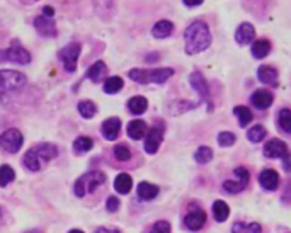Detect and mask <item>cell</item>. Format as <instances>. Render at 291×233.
Returning <instances> with one entry per match:
<instances>
[{"mask_svg": "<svg viewBox=\"0 0 291 233\" xmlns=\"http://www.w3.org/2000/svg\"><path fill=\"white\" fill-rule=\"evenodd\" d=\"M257 77H259L261 82H264V84H268L271 87H278V70L274 69V66H259V70H257Z\"/></svg>", "mask_w": 291, "mask_h": 233, "instance_id": "obj_18", "label": "cell"}, {"mask_svg": "<svg viewBox=\"0 0 291 233\" xmlns=\"http://www.w3.org/2000/svg\"><path fill=\"white\" fill-rule=\"evenodd\" d=\"M150 233H171V223L166 220H160L152 226Z\"/></svg>", "mask_w": 291, "mask_h": 233, "instance_id": "obj_40", "label": "cell"}, {"mask_svg": "<svg viewBox=\"0 0 291 233\" xmlns=\"http://www.w3.org/2000/svg\"><path fill=\"white\" fill-rule=\"evenodd\" d=\"M189 82H191V87L194 90L198 92V94L201 95L203 101H206L208 103V108L211 111V95H210V87H208V82L205 79V75L201 74V72H192L191 77H189Z\"/></svg>", "mask_w": 291, "mask_h": 233, "instance_id": "obj_10", "label": "cell"}, {"mask_svg": "<svg viewBox=\"0 0 291 233\" xmlns=\"http://www.w3.org/2000/svg\"><path fill=\"white\" fill-rule=\"evenodd\" d=\"M162 140H164V123L158 121V124L153 126V128L147 131V135H145V152L148 155L157 153L160 145H162Z\"/></svg>", "mask_w": 291, "mask_h": 233, "instance_id": "obj_8", "label": "cell"}, {"mask_svg": "<svg viewBox=\"0 0 291 233\" xmlns=\"http://www.w3.org/2000/svg\"><path fill=\"white\" fill-rule=\"evenodd\" d=\"M56 155H58V148L55 145L41 143V145H38V147L31 148L29 152H26V155H24V158H22V163L27 171L38 172V171H41L50 160L55 158Z\"/></svg>", "mask_w": 291, "mask_h": 233, "instance_id": "obj_3", "label": "cell"}, {"mask_svg": "<svg viewBox=\"0 0 291 233\" xmlns=\"http://www.w3.org/2000/svg\"><path fill=\"white\" fill-rule=\"evenodd\" d=\"M35 27L41 36H48V38L56 36V24L51 17H46V16L36 17L35 19Z\"/></svg>", "mask_w": 291, "mask_h": 233, "instance_id": "obj_13", "label": "cell"}, {"mask_svg": "<svg viewBox=\"0 0 291 233\" xmlns=\"http://www.w3.org/2000/svg\"><path fill=\"white\" fill-rule=\"evenodd\" d=\"M174 75L172 69H155V70H147V82H153V84H164L169 77Z\"/></svg>", "mask_w": 291, "mask_h": 233, "instance_id": "obj_20", "label": "cell"}, {"mask_svg": "<svg viewBox=\"0 0 291 233\" xmlns=\"http://www.w3.org/2000/svg\"><path fill=\"white\" fill-rule=\"evenodd\" d=\"M106 182V176L101 171H90L84 174L82 177L77 179L75 186H74V192L75 196L84 197L87 192H94L97 187H101Z\"/></svg>", "mask_w": 291, "mask_h": 233, "instance_id": "obj_4", "label": "cell"}, {"mask_svg": "<svg viewBox=\"0 0 291 233\" xmlns=\"http://www.w3.org/2000/svg\"><path fill=\"white\" fill-rule=\"evenodd\" d=\"M6 61L17 63V65H27V63L31 61V55H29V51L24 50L21 45L12 43L11 48L0 51V63H6Z\"/></svg>", "mask_w": 291, "mask_h": 233, "instance_id": "obj_5", "label": "cell"}, {"mask_svg": "<svg viewBox=\"0 0 291 233\" xmlns=\"http://www.w3.org/2000/svg\"><path fill=\"white\" fill-rule=\"evenodd\" d=\"M27 84L26 75L16 70H0V104H9Z\"/></svg>", "mask_w": 291, "mask_h": 233, "instance_id": "obj_2", "label": "cell"}, {"mask_svg": "<svg viewBox=\"0 0 291 233\" xmlns=\"http://www.w3.org/2000/svg\"><path fill=\"white\" fill-rule=\"evenodd\" d=\"M0 221H2V210H0Z\"/></svg>", "mask_w": 291, "mask_h": 233, "instance_id": "obj_47", "label": "cell"}, {"mask_svg": "<svg viewBox=\"0 0 291 233\" xmlns=\"http://www.w3.org/2000/svg\"><path fill=\"white\" fill-rule=\"evenodd\" d=\"M24 143V137L22 133L16 128H11L7 131H4L2 135H0V148L6 150L9 153H16L21 150Z\"/></svg>", "mask_w": 291, "mask_h": 233, "instance_id": "obj_7", "label": "cell"}, {"mask_svg": "<svg viewBox=\"0 0 291 233\" xmlns=\"http://www.w3.org/2000/svg\"><path fill=\"white\" fill-rule=\"evenodd\" d=\"M27 233H41V231H38V230H35V231H27Z\"/></svg>", "mask_w": 291, "mask_h": 233, "instance_id": "obj_46", "label": "cell"}, {"mask_svg": "<svg viewBox=\"0 0 291 233\" xmlns=\"http://www.w3.org/2000/svg\"><path fill=\"white\" fill-rule=\"evenodd\" d=\"M266 137V128L261 124H255L252 126V128L249 129V133H247V138H249V142L252 143H261Z\"/></svg>", "mask_w": 291, "mask_h": 233, "instance_id": "obj_35", "label": "cell"}, {"mask_svg": "<svg viewBox=\"0 0 291 233\" xmlns=\"http://www.w3.org/2000/svg\"><path fill=\"white\" fill-rule=\"evenodd\" d=\"M264 155L268 158H283L286 155H289L288 145L281 142V140H269L264 145Z\"/></svg>", "mask_w": 291, "mask_h": 233, "instance_id": "obj_12", "label": "cell"}, {"mask_svg": "<svg viewBox=\"0 0 291 233\" xmlns=\"http://www.w3.org/2000/svg\"><path fill=\"white\" fill-rule=\"evenodd\" d=\"M184 4H186L187 7H198L203 4V0H182Z\"/></svg>", "mask_w": 291, "mask_h": 233, "instance_id": "obj_43", "label": "cell"}, {"mask_svg": "<svg viewBox=\"0 0 291 233\" xmlns=\"http://www.w3.org/2000/svg\"><path fill=\"white\" fill-rule=\"evenodd\" d=\"M213 158V150L210 147H200L194 153V160L198 163H208Z\"/></svg>", "mask_w": 291, "mask_h": 233, "instance_id": "obj_36", "label": "cell"}, {"mask_svg": "<svg viewBox=\"0 0 291 233\" xmlns=\"http://www.w3.org/2000/svg\"><path fill=\"white\" fill-rule=\"evenodd\" d=\"M94 233H121L119 230H114V228H106V226H99L95 228Z\"/></svg>", "mask_w": 291, "mask_h": 233, "instance_id": "obj_42", "label": "cell"}, {"mask_svg": "<svg viewBox=\"0 0 291 233\" xmlns=\"http://www.w3.org/2000/svg\"><path fill=\"white\" fill-rule=\"evenodd\" d=\"M106 210H108L109 213H116L119 210V199L118 197H114V196H111L108 199V203H106Z\"/></svg>", "mask_w": 291, "mask_h": 233, "instance_id": "obj_41", "label": "cell"}, {"mask_svg": "<svg viewBox=\"0 0 291 233\" xmlns=\"http://www.w3.org/2000/svg\"><path fill=\"white\" fill-rule=\"evenodd\" d=\"M259 184L266 191H276L279 186V174L273 169H266L259 174Z\"/></svg>", "mask_w": 291, "mask_h": 233, "instance_id": "obj_15", "label": "cell"}, {"mask_svg": "<svg viewBox=\"0 0 291 233\" xmlns=\"http://www.w3.org/2000/svg\"><path fill=\"white\" fill-rule=\"evenodd\" d=\"M43 14H45L46 17H53V14H55V9L50 7V6H46L45 9H43Z\"/></svg>", "mask_w": 291, "mask_h": 233, "instance_id": "obj_44", "label": "cell"}, {"mask_svg": "<svg viewBox=\"0 0 291 233\" xmlns=\"http://www.w3.org/2000/svg\"><path fill=\"white\" fill-rule=\"evenodd\" d=\"M108 74V66H106L104 61H95L94 65L90 66L89 72H87V79H90L92 82H95V84H99L101 79Z\"/></svg>", "mask_w": 291, "mask_h": 233, "instance_id": "obj_26", "label": "cell"}, {"mask_svg": "<svg viewBox=\"0 0 291 233\" xmlns=\"http://www.w3.org/2000/svg\"><path fill=\"white\" fill-rule=\"evenodd\" d=\"M114 157L118 158L119 162H126V160H130V157H132V152H130V148L126 147V145H116Z\"/></svg>", "mask_w": 291, "mask_h": 233, "instance_id": "obj_38", "label": "cell"}, {"mask_svg": "<svg viewBox=\"0 0 291 233\" xmlns=\"http://www.w3.org/2000/svg\"><path fill=\"white\" fill-rule=\"evenodd\" d=\"M232 233H263V226L259 223H242L237 221L232 226Z\"/></svg>", "mask_w": 291, "mask_h": 233, "instance_id": "obj_28", "label": "cell"}, {"mask_svg": "<svg viewBox=\"0 0 291 233\" xmlns=\"http://www.w3.org/2000/svg\"><path fill=\"white\" fill-rule=\"evenodd\" d=\"M101 131H103V137L106 140H109V142L116 140V138L119 137V131H121V121H119V118H108L103 123V128H101Z\"/></svg>", "mask_w": 291, "mask_h": 233, "instance_id": "obj_17", "label": "cell"}, {"mask_svg": "<svg viewBox=\"0 0 291 233\" xmlns=\"http://www.w3.org/2000/svg\"><path fill=\"white\" fill-rule=\"evenodd\" d=\"M148 108V101L145 99L142 95H137V97H132V99L128 101V109L130 113L135 114V116H140L143 114L145 111Z\"/></svg>", "mask_w": 291, "mask_h": 233, "instance_id": "obj_25", "label": "cell"}, {"mask_svg": "<svg viewBox=\"0 0 291 233\" xmlns=\"http://www.w3.org/2000/svg\"><path fill=\"white\" fill-rule=\"evenodd\" d=\"M206 223V213L200 210L198 206H191L189 208V213L184 218V225H186L187 230L191 231H198L205 226Z\"/></svg>", "mask_w": 291, "mask_h": 233, "instance_id": "obj_11", "label": "cell"}, {"mask_svg": "<svg viewBox=\"0 0 291 233\" xmlns=\"http://www.w3.org/2000/svg\"><path fill=\"white\" fill-rule=\"evenodd\" d=\"M255 38V29L252 26L250 22H242L239 27H237V32H235V40L239 45L245 46V45H250Z\"/></svg>", "mask_w": 291, "mask_h": 233, "instance_id": "obj_14", "label": "cell"}, {"mask_svg": "<svg viewBox=\"0 0 291 233\" xmlns=\"http://www.w3.org/2000/svg\"><path fill=\"white\" fill-rule=\"evenodd\" d=\"M213 216H215V220L218 223H223L229 220L230 216V208L227 205L225 201H221V199H218V201L213 203Z\"/></svg>", "mask_w": 291, "mask_h": 233, "instance_id": "obj_24", "label": "cell"}, {"mask_svg": "<svg viewBox=\"0 0 291 233\" xmlns=\"http://www.w3.org/2000/svg\"><path fill=\"white\" fill-rule=\"evenodd\" d=\"M69 233H84V231H82V230H70Z\"/></svg>", "mask_w": 291, "mask_h": 233, "instance_id": "obj_45", "label": "cell"}, {"mask_svg": "<svg viewBox=\"0 0 291 233\" xmlns=\"http://www.w3.org/2000/svg\"><path fill=\"white\" fill-rule=\"evenodd\" d=\"M278 124H279V128L283 129L286 135L291 133V111L289 109H281L279 111Z\"/></svg>", "mask_w": 291, "mask_h": 233, "instance_id": "obj_34", "label": "cell"}, {"mask_svg": "<svg viewBox=\"0 0 291 233\" xmlns=\"http://www.w3.org/2000/svg\"><path fill=\"white\" fill-rule=\"evenodd\" d=\"M250 101H252V104H254L257 109L264 111V109H268L271 104H273L274 97H273V94H271L269 90H266V89H257L254 94H252Z\"/></svg>", "mask_w": 291, "mask_h": 233, "instance_id": "obj_16", "label": "cell"}, {"mask_svg": "<svg viewBox=\"0 0 291 233\" xmlns=\"http://www.w3.org/2000/svg\"><path fill=\"white\" fill-rule=\"evenodd\" d=\"M124 82L121 77H109V79L104 80V92L106 94H116L123 89Z\"/></svg>", "mask_w": 291, "mask_h": 233, "instance_id": "obj_31", "label": "cell"}, {"mask_svg": "<svg viewBox=\"0 0 291 233\" xmlns=\"http://www.w3.org/2000/svg\"><path fill=\"white\" fill-rule=\"evenodd\" d=\"M132 187H133V177L130 176V174L123 172V174H119V176L116 177L114 189L119 194H128L130 191H132Z\"/></svg>", "mask_w": 291, "mask_h": 233, "instance_id": "obj_22", "label": "cell"}, {"mask_svg": "<svg viewBox=\"0 0 291 233\" xmlns=\"http://www.w3.org/2000/svg\"><path fill=\"white\" fill-rule=\"evenodd\" d=\"M234 113H235L237 118H239V123H240L242 128H247V126L252 123V119H254L252 111L249 108H245V106H237V108L234 109Z\"/></svg>", "mask_w": 291, "mask_h": 233, "instance_id": "obj_29", "label": "cell"}, {"mask_svg": "<svg viewBox=\"0 0 291 233\" xmlns=\"http://www.w3.org/2000/svg\"><path fill=\"white\" fill-rule=\"evenodd\" d=\"M237 142V137L230 131H223V133L218 135V145L220 147H232Z\"/></svg>", "mask_w": 291, "mask_h": 233, "instance_id": "obj_37", "label": "cell"}, {"mask_svg": "<svg viewBox=\"0 0 291 233\" xmlns=\"http://www.w3.org/2000/svg\"><path fill=\"white\" fill-rule=\"evenodd\" d=\"M147 131H148V126L142 119L132 121V123L128 124V128H126V133H128V137L132 138V140H142V138H145Z\"/></svg>", "mask_w": 291, "mask_h": 233, "instance_id": "obj_19", "label": "cell"}, {"mask_svg": "<svg viewBox=\"0 0 291 233\" xmlns=\"http://www.w3.org/2000/svg\"><path fill=\"white\" fill-rule=\"evenodd\" d=\"M77 109H79L82 118H85V119H92L97 114V106L92 103V101H80L79 106H77Z\"/></svg>", "mask_w": 291, "mask_h": 233, "instance_id": "obj_30", "label": "cell"}, {"mask_svg": "<svg viewBox=\"0 0 291 233\" xmlns=\"http://www.w3.org/2000/svg\"><path fill=\"white\" fill-rule=\"evenodd\" d=\"M14 179H16V172L11 165H2L0 167V187H6L9 186Z\"/></svg>", "mask_w": 291, "mask_h": 233, "instance_id": "obj_33", "label": "cell"}, {"mask_svg": "<svg viewBox=\"0 0 291 233\" xmlns=\"http://www.w3.org/2000/svg\"><path fill=\"white\" fill-rule=\"evenodd\" d=\"M174 31V24L171 21H158L152 29V36L157 38V40H164V38H169Z\"/></svg>", "mask_w": 291, "mask_h": 233, "instance_id": "obj_21", "label": "cell"}, {"mask_svg": "<svg viewBox=\"0 0 291 233\" xmlns=\"http://www.w3.org/2000/svg\"><path fill=\"white\" fill-rule=\"evenodd\" d=\"M128 77H130L132 80L138 82V84H148V82H147V70H143V69H133V70H130Z\"/></svg>", "mask_w": 291, "mask_h": 233, "instance_id": "obj_39", "label": "cell"}, {"mask_svg": "<svg viewBox=\"0 0 291 233\" xmlns=\"http://www.w3.org/2000/svg\"><path fill=\"white\" fill-rule=\"evenodd\" d=\"M158 196V187L150 182H140L138 184V197L143 201H152Z\"/></svg>", "mask_w": 291, "mask_h": 233, "instance_id": "obj_23", "label": "cell"}, {"mask_svg": "<svg viewBox=\"0 0 291 233\" xmlns=\"http://www.w3.org/2000/svg\"><path fill=\"white\" fill-rule=\"evenodd\" d=\"M80 56V45L79 43H70L65 48H61L60 53H58V58L63 63V69H65L69 74L77 70V61H79Z\"/></svg>", "mask_w": 291, "mask_h": 233, "instance_id": "obj_6", "label": "cell"}, {"mask_svg": "<svg viewBox=\"0 0 291 233\" xmlns=\"http://www.w3.org/2000/svg\"><path fill=\"white\" fill-rule=\"evenodd\" d=\"M92 147H94V142H92L89 137H79L74 142V152L79 153V155L90 152Z\"/></svg>", "mask_w": 291, "mask_h": 233, "instance_id": "obj_32", "label": "cell"}, {"mask_svg": "<svg viewBox=\"0 0 291 233\" xmlns=\"http://www.w3.org/2000/svg\"><path fill=\"white\" fill-rule=\"evenodd\" d=\"M271 53V43L268 40H257L252 43V55H254L257 60H263Z\"/></svg>", "mask_w": 291, "mask_h": 233, "instance_id": "obj_27", "label": "cell"}, {"mask_svg": "<svg viewBox=\"0 0 291 233\" xmlns=\"http://www.w3.org/2000/svg\"><path fill=\"white\" fill-rule=\"evenodd\" d=\"M211 45V32L205 21H194L187 26L184 32V46L187 55H198V53L208 50Z\"/></svg>", "mask_w": 291, "mask_h": 233, "instance_id": "obj_1", "label": "cell"}, {"mask_svg": "<svg viewBox=\"0 0 291 233\" xmlns=\"http://www.w3.org/2000/svg\"><path fill=\"white\" fill-rule=\"evenodd\" d=\"M235 181H225L223 182V189H225L227 192H230V194H237V192H240V191H244V189L249 186V172H247V169L244 167H239V169H235Z\"/></svg>", "mask_w": 291, "mask_h": 233, "instance_id": "obj_9", "label": "cell"}]
</instances>
